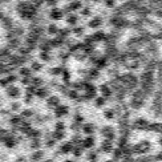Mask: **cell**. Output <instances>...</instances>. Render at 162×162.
Listing matches in <instances>:
<instances>
[{"label": "cell", "mask_w": 162, "mask_h": 162, "mask_svg": "<svg viewBox=\"0 0 162 162\" xmlns=\"http://www.w3.org/2000/svg\"><path fill=\"white\" fill-rule=\"evenodd\" d=\"M43 155H44V153H43L41 150H37V152H35L33 154H32V159H33V161H39V159L43 158Z\"/></svg>", "instance_id": "1"}, {"label": "cell", "mask_w": 162, "mask_h": 162, "mask_svg": "<svg viewBox=\"0 0 162 162\" xmlns=\"http://www.w3.org/2000/svg\"><path fill=\"white\" fill-rule=\"evenodd\" d=\"M106 162H117V161H113V159H110V161H106Z\"/></svg>", "instance_id": "2"}, {"label": "cell", "mask_w": 162, "mask_h": 162, "mask_svg": "<svg viewBox=\"0 0 162 162\" xmlns=\"http://www.w3.org/2000/svg\"><path fill=\"white\" fill-rule=\"evenodd\" d=\"M45 162H52V161H45Z\"/></svg>", "instance_id": "3"}]
</instances>
